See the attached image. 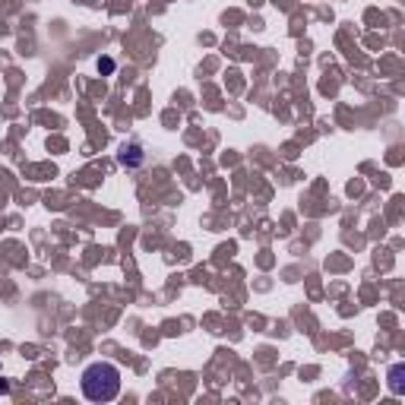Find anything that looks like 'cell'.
I'll use <instances>...</instances> for the list:
<instances>
[{
  "mask_svg": "<svg viewBox=\"0 0 405 405\" xmlns=\"http://www.w3.org/2000/svg\"><path fill=\"white\" fill-rule=\"evenodd\" d=\"M121 393V371L111 361H95L83 371V396L89 402H111Z\"/></svg>",
  "mask_w": 405,
  "mask_h": 405,
  "instance_id": "6da1fadb",
  "label": "cell"
},
{
  "mask_svg": "<svg viewBox=\"0 0 405 405\" xmlns=\"http://www.w3.org/2000/svg\"><path fill=\"white\" fill-rule=\"evenodd\" d=\"M386 383H390V390L396 396H405V361L390 367V374H386Z\"/></svg>",
  "mask_w": 405,
  "mask_h": 405,
  "instance_id": "7a4b0ae2",
  "label": "cell"
},
{
  "mask_svg": "<svg viewBox=\"0 0 405 405\" xmlns=\"http://www.w3.org/2000/svg\"><path fill=\"white\" fill-rule=\"evenodd\" d=\"M121 161H124V165H139V161H143V155H139V146L137 143L124 146V149H121Z\"/></svg>",
  "mask_w": 405,
  "mask_h": 405,
  "instance_id": "3957f363",
  "label": "cell"
}]
</instances>
